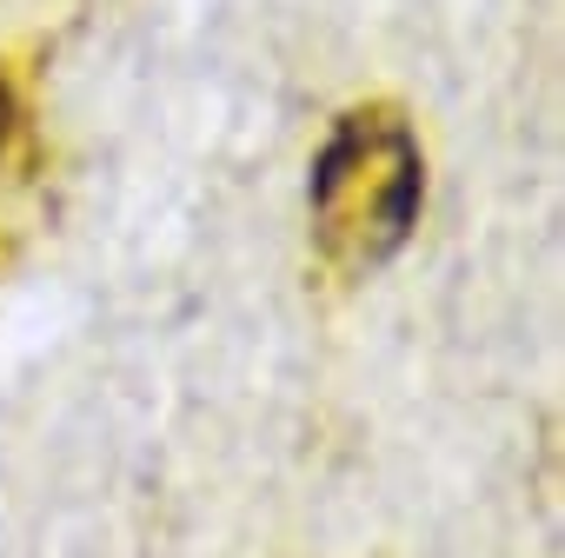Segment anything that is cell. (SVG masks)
Segmentation results:
<instances>
[{"label":"cell","instance_id":"obj_1","mask_svg":"<svg viewBox=\"0 0 565 558\" xmlns=\"http://www.w3.org/2000/svg\"><path fill=\"white\" fill-rule=\"evenodd\" d=\"M353 160L366 180H353L333 153L327 180H320V206H327V239L373 259L380 246L399 239V226L413 213V153L399 133H353Z\"/></svg>","mask_w":565,"mask_h":558}]
</instances>
